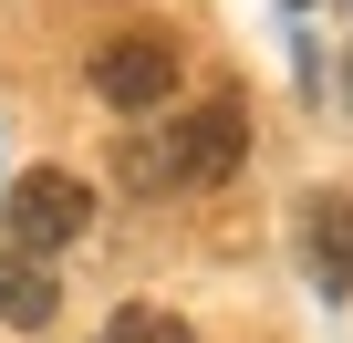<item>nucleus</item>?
Instances as JSON below:
<instances>
[{
  "mask_svg": "<svg viewBox=\"0 0 353 343\" xmlns=\"http://www.w3.org/2000/svg\"><path fill=\"white\" fill-rule=\"evenodd\" d=\"M239 156H250V115H239V94L176 115V125H135V135L114 146L125 188H219Z\"/></svg>",
  "mask_w": 353,
  "mask_h": 343,
  "instance_id": "nucleus-1",
  "label": "nucleus"
},
{
  "mask_svg": "<svg viewBox=\"0 0 353 343\" xmlns=\"http://www.w3.org/2000/svg\"><path fill=\"white\" fill-rule=\"evenodd\" d=\"M0 219H11V250L52 260L63 239H83V219H94V188H83V177H63V166H32V177H11Z\"/></svg>",
  "mask_w": 353,
  "mask_h": 343,
  "instance_id": "nucleus-2",
  "label": "nucleus"
},
{
  "mask_svg": "<svg viewBox=\"0 0 353 343\" xmlns=\"http://www.w3.org/2000/svg\"><path fill=\"white\" fill-rule=\"evenodd\" d=\"M94 94H104L114 115H156V104L176 94V42H166V32H114V42L94 52Z\"/></svg>",
  "mask_w": 353,
  "mask_h": 343,
  "instance_id": "nucleus-3",
  "label": "nucleus"
},
{
  "mask_svg": "<svg viewBox=\"0 0 353 343\" xmlns=\"http://www.w3.org/2000/svg\"><path fill=\"white\" fill-rule=\"evenodd\" d=\"M301 250H312V281L343 302L353 291V198H332V188L301 198Z\"/></svg>",
  "mask_w": 353,
  "mask_h": 343,
  "instance_id": "nucleus-4",
  "label": "nucleus"
},
{
  "mask_svg": "<svg viewBox=\"0 0 353 343\" xmlns=\"http://www.w3.org/2000/svg\"><path fill=\"white\" fill-rule=\"evenodd\" d=\"M52 312H63L52 260H32V250H0V322H11V333H42Z\"/></svg>",
  "mask_w": 353,
  "mask_h": 343,
  "instance_id": "nucleus-5",
  "label": "nucleus"
},
{
  "mask_svg": "<svg viewBox=\"0 0 353 343\" xmlns=\"http://www.w3.org/2000/svg\"><path fill=\"white\" fill-rule=\"evenodd\" d=\"M104 343H188V322H176V312H156V302H125V312L104 322Z\"/></svg>",
  "mask_w": 353,
  "mask_h": 343,
  "instance_id": "nucleus-6",
  "label": "nucleus"
},
{
  "mask_svg": "<svg viewBox=\"0 0 353 343\" xmlns=\"http://www.w3.org/2000/svg\"><path fill=\"white\" fill-rule=\"evenodd\" d=\"M343 94H353V63H343Z\"/></svg>",
  "mask_w": 353,
  "mask_h": 343,
  "instance_id": "nucleus-7",
  "label": "nucleus"
}]
</instances>
